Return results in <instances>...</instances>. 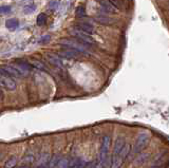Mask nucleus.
Wrapping results in <instances>:
<instances>
[{
    "label": "nucleus",
    "mask_w": 169,
    "mask_h": 168,
    "mask_svg": "<svg viewBox=\"0 0 169 168\" xmlns=\"http://www.w3.org/2000/svg\"><path fill=\"white\" fill-rule=\"evenodd\" d=\"M0 86L4 87L6 90H10V91L16 89V83L11 77H3V78L0 79Z\"/></svg>",
    "instance_id": "6e6552de"
},
{
    "label": "nucleus",
    "mask_w": 169,
    "mask_h": 168,
    "mask_svg": "<svg viewBox=\"0 0 169 168\" xmlns=\"http://www.w3.org/2000/svg\"><path fill=\"white\" fill-rule=\"evenodd\" d=\"M36 11V5L34 3H29L25 6H23V13L25 14H32Z\"/></svg>",
    "instance_id": "5701e85b"
},
{
    "label": "nucleus",
    "mask_w": 169,
    "mask_h": 168,
    "mask_svg": "<svg viewBox=\"0 0 169 168\" xmlns=\"http://www.w3.org/2000/svg\"><path fill=\"white\" fill-rule=\"evenodd\" d=\"M125 139L124 137H117L115 142L114 148H113V154H112V168H119V156L121 153L122 149L125 146Z\"/></svg>",
    "instance_id": "39448f33"
},
{
    "label": "nucleus",
    "mask_w": 169,
    "mask_h": 168,
    "mask_svg": "<svg viewBox=\"0 0 169 168\" xmlns=\"http://www.w3.org/2000/svg\"><path fill=\"white\" fill-rule=\"evenodd\" d=\"M3 98V92H2V89L0 88V100Z\"/></svg>",
    "instance_id": "c756f323"
},
{
    "label": "nucleus",
    "mask_w": 169,
    "mask_h": 168,
    "mask_svg": "<svg viewBox=\"0 0 169 168\" xmlns=\"http://www.w3.org/2000/svg\"><path fill=\"white\" fill-rule=\"evenodd\" d=\"M47 22V16L46 14H44V13H41V14H39L37 16V18H36V23H37V25H44Z\"/></svg>",
    "instance_id": "b1692460"
},
{
    "label": "nucleus",
    "mask_w": 169,
    "mask_h": 168,
    "mask_svg": "<svg viewBox=\"0 0 169 168\" xmlns=\"http://www.w3.org/2000/svg\"><path fill=\"white\" fill-rule=\"evenodd\" d=\"M111 137L109 135H104L102 139V145H100L99 150V161H98V168L105 167L107 164V160H108V151L109 147H110Z\"/></svg>",
    "instance_id": "f257e3e1"
},
{
    "label": "nucleus",
    "mask_w": 169,
    "mask_h": 168,
    "mask_svg": "<svg viewBox=\"0 0 169 168\" xmlns=\"http://www.w3.org/2000/svg\"><path fill=\"white\" fill-rule=\"evenodd\" d=\"M61 158H63V156H61L60 154H57V153L53 154V156H51V159H50V162H49V166L48 167L49 168H56Z\"/></svg>",
    "instance_id": "f3484780"
},
{
    "label": "nucleus",
    "mask_w": 169,
    "mask_h": 168,
    "mask_svg": "<svg viewBox=\"0 0 169 168\" xmlns=\"http://www.w3.org/2000/svg\"><path fill=\"white\" fill-rule=\"evenodd\" d=\"M72 168H87V163L82 159H73Z\"/></svg>",
    "instance_id": "412c9836"
},
{
    "label": "nucleus",
    "mask_w": 169,
    "mask_h": 168,
    "mask_svg": "<svg viewBox=\"0 0 169 168\" xmlns=\"http://www.w3.org/2000/svg\"><path fill=\"white\" fill-rule=\"evenodd\" d=\"M71 34L73 35V37L75 38L77 41H80L83 46L86 47V48H91V47L95 46V40H94L90 35H88V34H85L80 31H76V30H74Z\"/></svg>",
    "instance_id": "20e7f679"
},
{
    "label": "nucleus",
    "mask_w": 169,
    "mask_h": 168,
    "mask_svg": "<svg viewBox=\"0 0 169 168\" xmlns=\"http://www.w3.org/2000/svg\"><path fill=\"white\" fill-rule=\"evenodd\" d=\"M57 6H58V2H57V1H51V2H49V8H57Z\"/></svg>",
    "instance_id": "cd10ccee"
},
{
    "label": "nucleus",
    "mask_w": 169,
    "mask_h": 168,
    "mask_svg": "<svg viewBox=\"0 0 169 168\" xmlns=\"http://www.w3.org/2000/svg\"><path fill=\"white\" fill-rule=\"evenodd\" d=\"M149 139H150V135L147 132L141 133L138 137V139L135 140L133 149H132V154L135 156V154L140 153V152L147 146V144H148V142H149Z\"/></svg>",
    "instance_id": "7ed1b4c3"
},
{
    "label": "nucleus",
    "mask_w": 169,
    "mask_h": 168,
    "mask_svg": "<svg viewBox=\"0 0 169 168\" xmlns=\"http://www.w3.org/2000/svg\"><path fill=\"white\" fill-rule=\"evenodd\" d=\"M50 154L49 153H41L38 158V160L36 161L35 168H48L49 166V162H50Z\"/></svg>",
    "instance_id": "0eeeda50"
},
{
    "label": "nucleus",
    "mask_w": 169,
    "mask_h": 168,
    "mask_svg": "<svg viewBox=\"0 0 169 168\" xmlns=\"http://www.w3.org/2000/svg\"><path fill=\"white\" fill-rule=\"evenodd\" d=\"M5 27H6V29L11 30V31H14V30L18 29V27H19L18 19H16V18L8 19V20L5 21Z\"/></svg>",
    "instance_id": "4468645a"
},
{
    "label": "nucleus",
    "mask_w": 169,
    "mask_h": 168,
    "mask_svg": "<svg viewBox=\"0 0 169 168\" xmlns=\"http://www.w3.org/2000/svg\"><path fill=\"white\" fill-rule=\"evenodd\" d=\"M29 64H30V66L34 67V68H36V69H39V70H42V71L46 70V64H44L42 61H40V60L30 59L29 60Z\"/></svg>",
    "instance_id": "a211bd4d"
},
{
    "label": "nucleus",
    "mask_w": 169,
    "mask_h": 168,
    "mask_svg": "<svg viewBox=\"0 0 169 168\" xmlns=\"http://www.w3.org/2000/svg\"><path fill=\"white\" fill-rule=\"evenodd\" d=\"M3 77H8V74H6V73L4 72V71L2 70L1 68H0V79L3 78Z\"/></svg>",
    "instance_id": "c85d7f7f"
},
{
    "label": "nucleus",
    "mask_w": 169,
    "mask_h": 168,
    "mask_svg": "<svg viewBox=\"0 0 169 168\" xmlns=\"http://www.w3.org/2000/svg\"><path fill=\"white\" fill-rule=\"evenodd\" d=\"M75 15H76V17H78V18H83V17H86L87 13H86L85 6H83V5L77 6V8H76V10H75Z\"/></svg>",
    "instance_id": "4be33fe9"
},
{
    "label": "nucleus",
    "mask_w": 169,
    "mask_h": 168,
    "mask_svg": "<svg viewBox=\"0 0 169 168\" xmlns=\"http://www.w3.org/2000/svg\"><path fill=\"white\" fill-rule=\"evenodd\" d=\"M80 54L78 52L74 50H71V49H67V50L60 51V52L57 53V56L61 58H66V59H72V58H76L78 57Z\"/></svg>",
    "instance_id": "1a4fd4ad"
},
{
    "label": "nucleus",
    "mask_w": 169,
    "mask_h": 168,
    "mask_svg": "<svg viewBox=\"0 0 169 168\" xmlns=\"http://www.w3.org/2000/svg\"><path fill=\"white\" fill-rule=\"evenodd\" d=\"M59 44L61 46L66 47L67 49H71V50H74L76 52H78L80 55L84 54V55H88L87 51H86V47L83 46L80 41L77 40H73V39H61L59 41Z\"/></svg>",
    "instance_id": "f03ea898"
},
{
    "label": "nucleus",
    "mask_w": 169,
    "mask_h": 168,
    "mask_svg": "<svg viewBox=\"0 0 169 168\" xmlns=\"http://www.w3.org/2000/svg\"><path fill=\"white\" fill-rule=\"evenodd\" d=\"M0 68L2 69V70L4 71V72L8 74V77H16V78H20L21 77V75H20V73L18 72V70H17L15 67H13V66H2V67H0Z\"/></svg>",
    "instance_id": "9d476101"
},
{
    "label": "nucleus",
    "mask_w": 169,
    "mask_h": 168,
    "mask_svg": "<svg viewBox=\"0 0 169 168\" xmlns=\"http://www.w3.org/2000/svg\"><path fill=\"white\" fill-rule=\"evenodd\" d=\"M50 39H51L50 35H44V36H42L41 38H39V40H38V44H48V42L50 41Z\"/></svg>",
    "instance_id": "a878e982"
},
{
    "label": "nucleus",
    "mask_w": 169,
    "mask_h": 168,
    "mask_svg": "<svg viewBox=\"0 0 169 168\" xmlns=\"http://www.w3.org/2000/svg\"><path fill=\"white\" fill-rule=\"evenodd\" d=\"M48 60L49 62H50L51 64H53L54 67H56V68H63V61L60 60V58H58V56L57 55H53V54H48Z\"/></svg>",
    "instance_id": "f8f14e48"
},
{
    "label": "nucleus",
    "mask_w": 169,
    "mask_h": 168,
    "mask_svg": "<svg viewBox=\"0 0 169 168\" xmlns=\"http://www.w3.org/2000/svg\"><path fill=\"white\" fill-rule=\"evenodd\" d=\"M74 29H75L76 31L83 32V33L90 35V34H92L94 32V25L88 22H78V23H76Z\"/></svg>",
    "instance_id": "423d86ee"
},
{
    "label": "nucleus",
    "mask_w": 169,
    "mask_h": 168,
    "mask_svg": "<svg viewBox=\"0 0 169 168\" xmlns=\"http://www.w3.org/2000/svg\"><path fill=\"white\" fill-rule=\"evenodd\" d=\"M72 162L73 159L70 160L69 158H61L56 168H72Z\"/></svg>",
    "instance_id": "dca6fc26"
},
{
    "label": "nucleus",
    "mask_w": 169,
    "mask_h": 168,
    "mask_svg": "<svg viewBox=\"0 0 169 168\" xmlns=\"http://www.w3.org/2000/svg\"><path fill=\"white\" fill-rule=\"evenodd\" d=\"M99 4L102 5V10L107 14H114L116 12V8L110 1H99Z\"/></svg>",
    "instance_id": "9b49d317"
},
{
    "label": "nucleus",
    "mask_w": 169,
    "mask_h": 168,
    "mask_svg": "<svg viewBox=\"0 0 169 168\" xmlns=\"http://www.w3.org/2000/svg\"><path fill=\"white\" fill-rule=\"evenodd\" d=\"M34 162H35V156H34L32 153L25 154V156L22 158V165L23 166L30 167L31 165L34 164Z\"/></svg>",
    "instance_id": "2eb2a0df"
},
{
    "label": "nucleus",
    "mask_w": 169,
    "mask_h": 168,
    "mask_svg": "<svg viewBox=\"0 0 169 168\" xmlns=\"http://www.w3.org/2000/svg\"><path fill=\"white\" fill-rule=\"evenodd\" d=\"M148 156H149L148 153H142V154H140V156L136 158L135 165H142L143 163L146 161V159H148Z\"/></svg>",
    "instance_id": "393cba45"
},
{
    "label": "nucleus",
    "mask_w": 169,
    "mask_h": 168,
    "mask_svg": "<svg viewBox=\"0 0 169 168\" xmlns=\"http://www.w3.org/2000/svg\"><path fill=\"white\" fill-rule=\"evenodd\" d=\"M95 20L97 21V22H99L100 25H108L113 22V20L111 18H109V17H107V16H102V15L97 16L95 18Z\"/></svg>",
    "instance_id": "aec40b11"
},
{
    "label": "nucleus",
    "mask_w": 169,
    "mask_h": 168,
    "mask_svg": "<svg viewBox=\"0 0 169 168\" xmlns=\"http://www.w3.org/2000/svg\"><path fill=\"white\" fill-rule=\"evenodd\" d=\"M150 168H161L160 165H153V166H151Z\"/></svg>",
    "instance_id": "7c9ffc66"
},
{
    "label": "nucleus",
    "mask_w": 169,
    "mask_h": 168,
    "mask_svg": "<svg viewBox=\"0 0 169 168\" xmlns=\"http://www.w3.org/2000/svg\"><path fill=\"white\" fill-rule=\"evenodd\" d=\"M18 168H29V167H27V166H23V165H21V166H19Z\"/></svg>",
    "instance_id": "2f4dec72"
},
{
    "label": "nucleus",
    "mask_w": 169,
    "mask_h": 168,
    "mask_svg": "<svg viewBox=\"0 0 169 168\" xmlns=\"http://www.w3.org/2000/svg\"><path fill=\"white\" fill-rule=\"evenodd\" d=\"M11 12V8L8 5H2L0 6V14H8Z\"/></svg>",
    "instance_id": "bb28decb"
},
{
    "label": "nucleus",
    "mask_w": 169,
    "mask_h": 168,
    "mask_svg": "<svg viewBox=\"0 0 169 168\" xmlns=\"http://www.w3.org/2000/svg\"><path fill=\"white\" fill-rule=\"evenodd\" d=\"M17 156H12L6 160V162L4 163V168H14L17 165Z\"/></svg>",
    "instance_id": "6ab92c4d"
},
{
    "label": "nucleus",
    "mask_w": 169,
    "mask_h": 168,
    "mask_svg": "<svg viewBox=\"0 0 169 168\" xmlns=\"http://www.w3.org/2000/svg\"><path fill=\"white\" fill-rule=\"evenodd\" d=\"M129 151H130V146L128 145V144H125V146L123 147V149H122L121 153H119V166L122 165L123 161L127 158V156L129 154Z\"/></svg>",
    "instance_id": "ddd939ff"
}]
</instances>
